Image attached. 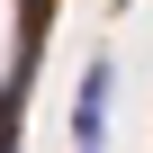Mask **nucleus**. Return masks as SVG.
Here are the masks:
<instances>
[{
	"mask_svg": "<svg viewBox=\"0 0 153 153\" xmlns=\"http://www.w3.org/2000/svg\"><path fill=\"white\" fill-rule=\"evenodd\" d=\"M108 54L99 63H81V90H72V153H99V135H108Z\"/></svg>",
	"mask_w": 153,
	"mask_h": 153,
	"instance_id": "f257e3e1",
	"label": "nucleus"
}]
</instances>
